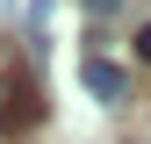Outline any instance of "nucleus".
<instances>
[{
    "label": "nucleus",
    "mask_w": 151,
    "mask_h": 144,
    "mask_svg": "<svg viewBox=\"0 0 151 144\" xmlns=\"http://www.w3.org/2000/svg\"><path fill=\"white\" fill-rule=\"evenodd\" d=\"M36 115H43V86H36V72H29L22 58H0V137L36 130Z\"/></svg>",
    "instance_id": "1"
},
{
    "label": "nucleus",
    "mask_w": 151,
    "mask_h": 144,
    "mask_svg": "<svg viewBox=\"0 0 151 144\" xmlns=\"http://www.w3.org/2000/svg\"><path fill=\"white\" fill-rule=\"evenodd\" d=\"M79 86H86V94L101 101V108H115V101H129V72H122L115 58H101V50H93V58L79 65Z\"/></svg>",
    "instance_id": "2"
},
{
    "label": "nucleus",
    "mask_w": 151,
    "mask_h": 144,
    "mask_svg": "<svg viewBox=\"0 0 151 144\" xmlns=\"http://www.w3.org/2000/svg\"><path fill=\"white\" fill-rule=\"evenodd\" d=\"M29 36H50V0H29Z\"/></svg>",
    "instance_id": "3"
},
{
    "label": "nucleus",
    "mask_w": 151,
    "mask_h": 144,
    "mask_svg": "<svg viewBox=\"0 0 151 144\" xmlns=\"http://www.w3.org/2000/svg\"><path fill=\"white\" fill-rule=\"evenodd\" d=\"M137 65H151V22L137 29Z\"/></svg>",
    "instance_id": "4"
},
{
    "label": "nucleus",
    "mask_w": 151,
    "mask_h": 144,
    "mask_svg": "<svg viewBox=\"0 0 151 144\" xmlns=\"http://www.w3.org/2000/svg\"><path fill=\"white\" fill-rule=\"evenodd\" d=\"M86 7H93V14H115V7H122V0H86Z\"/></svg>",
    "instance_id": "5"
}]
</instances>
